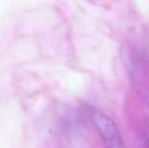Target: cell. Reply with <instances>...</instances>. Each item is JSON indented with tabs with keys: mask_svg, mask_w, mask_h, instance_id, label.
<instances>
[{
	"mask_svg": "<svg viewBox=\"0 0 149 148\" xmlns=\"http://www.w3.org/2000/svg\"><path fill=\"white\" fill-rule=\"evenodd\" d=\"M88 113L106 148H124L119 129L109 116L94 107L88 108Z\"/></svg>",
	"mask_w": 149,
	"mask_h": 148,
	"instance_id": "1",
	"label": "cell"
}]
</instances>
